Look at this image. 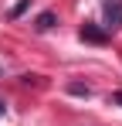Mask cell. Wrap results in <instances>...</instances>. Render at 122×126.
I'll list each match as a JSON object with an SVG mask.
<instances>
[{
    "instance_id": "7",
    "label": "cell",
    "mask_w": 122,
    "mask_h": 126,
    "mask_svg": "<svg viewBox=\"0 0 122 126\" xmlns=\"http://www.w3.org/2000/svg\"><path fill=\"white\" fill-rule=\"evenodd\" d=\"M3 112H7V106H3V102H0V116H3Z\"/></svg>"
},
{
    "instance_id": "4",
    "label": "cell",
    "mask_w": 122,
    "mask_h": 126,
    "mask_svg": "<svg viewBox=\"0 0 122 126\" xmlns=\"http://www.w3.org/2000/svg\"><path fill=\"white\" fill-rule=\"evenodd\" d=\"M68 92H71V95H92V89H88V85H68Z\"/></svg>"
},
{
    "instance_id": "3",
    "label": "cell",
    "mask_w": 122,
    "mask_h": 126,
    "mask_svg": "<svg viewBox=\"0 0 122 126\" xmlns=\"http://www.w3.org/2000/svg\"><path fill=\"white\" fill-rule=\"evenodd\" d=\"M34 27H37V31H51V27H54V14H51V10H44V14H37V21H34Z\"/></svg>"
},
{
    "instance_id": "6",
    "label": "cell",
    "mask_w": 122,
    "mask_h": 126,
    "mask_svg": "<svg viewBox=\"0 0 122 126\" xmlns=\"http://www.w3.org/2000/svg\"><path fill=\"white\" fill-rule=\"evenodd\" d=\"M109 102H115V106H122V92H112V95H109Z\"/></svg>"
},
{
    "instance_id": "2",
    "label": "cell",
    "mask_w": 122,
    "mask_h": 126,
    "mask_svg": "<svg viewBox=\"0 0 122 126\" xmlns=\"http://www.w3.org/2000/svg\"><path fill=\"white\" fill-rule=\"evenodd\" d=\"M102 14H105V27L109 31L112 27H122V0H105Z\"/></svg>"
},
{
    "instance_id": "1",
    "label": "cell",
    "mask_w": 122,
    "mask_h": 126,
    "mask_svg": "<svg viewBox=\"0 0 122 126\" xmlns=\"http://www.w3.org/2000/svg\"><path fill=\"white\" fill-rule=\"evenodd\" d=\"M81 41H88V44H109V31H102L98 24L85 21L81 24Z\"/></svg>"
},
{
    "instance_id": "5",
    "label": "cell",
    "mask_w": 122,
    "mask_h": 126,
    "mask_svg": "<svg viewBox=\"0 0 122 126\" xmlns=\"http://www.w3.org/2000/svg\"><path fill=\"white\" fill-rule=\"evenodd\" d=\"M27 3H31V0H20L17 7H14V10H10V17H20V14H24V7H27Z\"/></svg>"
}]
</instances>
